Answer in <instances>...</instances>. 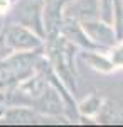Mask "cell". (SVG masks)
Instances as JSON below:
<instances>
[{
  "label": "cell",
  "mask_w": 123,
  "mask_h": 127,
  "mask_svg": "<svg viewBox=\"0 0 123 127\" xmlns=\"http://www.w3.org/2000/svg\"><path fill=\"white\" fill-rule=\"evenodd\" d=\"M46 88H47V81L42 78V76H34V78L30 76V78L24 80V83H20L19 87H17V90H15L14 95L24 98L25 102L34 103V102L46 92Z\"/></svg>",
  "instance_id": "8992f818"
},
{
  "label": "cell",
  "mask_w": 123,
  "mask_h": 127,
  "mask_svg": "<svg viewBox=\"0 0 123 127\" xmlns=\"http://www.w3.org/2000/svg\"><path fill=\"white\" fill-rule=\"evenodd\" d=\"M101 108H103V100L98 97V95H89L86 100H83V102L79 103V112L84 114V115L100 114Z\"/></svg>",
  "instance_id": "9c48e42d"
},
{
  "label": "cell",
  "mask_w": 123,
  "mask_h": 127,
  "mask_svg": "<svg viewBox=\"0 0 123 127\" xmlns=\"http://www.w3.org/2000/svg\"><path fill=\"white\" fill-rule=\"evenodd\" d=\"M3 27H5V22H3V19L0 17V36H2V31H3Z\"/></svg>",
  "instance_id": "7c38bea8"
},
{
  "label": "cell",
  "mask_w": 123,
  "mask_h": 127,
  "mask_svg": "<svg viewBox=\"0 0 123 127\" xmlns=\"http://www.w3.org/2000/svg\"><path fill=\"white\" fill-rule=\"evenodd\" d=\"M44 10H46V0H17L14 7V19L22 26L36 31L39 36L46 37Z\"/></svg>",
  "instance_id": "7a4b0ae2"
},
{
  "label": "cell",
  "mask_w": 123,
  "mask_h": 127,
  "mask_svg": "<svg viewBox=\"0 0 123 127\" xmlns=\"http://www.w3.org/2000/svg\"><path fill=\"white\" fill-rule=\"evenodd\" d=\"M7 56V53H5V49L2 48V44H0V58H5Z\"/></svg>",
  "instance_id": "8fae6325"
},
{
  "label": "cell",
  "mask_w": 123,
  "mask_h": 127,
  "mask_svg": "<svg viewBox=\"0 0 123 127\" xmlns=\"http://www.w3.org/2000/svg\"><path fill=\"white\" fill-rule=\"evenodd\" d=\"M37 115L30 110L24 107H14L3 112V120L7 124H34Z\"/></svg>",
  "instance_id": "ba28073f"
},
{
  "label": "cell",
  "mask_w": 123,
  "mask_h": 127,
  "mask_svg": "<svg viewBox=\"0 0 123 127\" xmlns=\"http://www.w3.org/2000/svg\"><path fill=\"white\" fill-rule=\"evenodd\" d=\"M34 107L37 112H42L46 115H59L64 112V102L61 95L57 93L54 87H47L46 92L34 102Z\"/></svg>",
  "instance_id": "5b68a950"
},
{
  "label": "cell",
  "mask_w": 123,
  "mask_h": 127,
  "mask_svg": "<svg viewBox=\"0 0 123 127\" xmlns=\"http://www.w3.org/2000/svg\"><path fill=\"white\" fill-rule=\"evenodd\" d=\"M98 15L103 22L110 26L118 24V20L122 17L118 0H98Z\"/></svg>",
  "instance_id": "52a82bcc"
},
{
  "label": "cell",
  "mask_w": 123,
  "mask_h": 127,
  "mask_svg": "<svg viewBox=\"0 0 123 127\" xmlns=\"http://www.w3.org/2000/svg\"><path fill=\"white\" fill-rule=\"evenodd\" d=\"M61 36L66 37L69 42H73L76 46L86 48L88 51H91V49H100L93 41L88 37L86 31L83 29L81 20L74 19V17H69V15H64V17H62V22H61Z\"/></svg>",
  "instance_id": "277c9868"
},
{
  "label": "cell",
  "mask_w": 123,
  "mask_h": 127,
  "mask_svg": "<svg viewBox=\"0 0 123 127\" xmlns=\"http://www.w3.org/2000/svg\"><path fill=\"white\" fill-rule=\"evenodd\" d=\"M89 63H91V66L96 69H101V71H110V69H113V63L111 61H106L104 58H100V54H93L91 51H88L84 56Z\"/></svg>",
  "instance_id": "30bf717a"
},
{
  "label": "cell",
  "mask_w": 123,
  "mask_h": 127,
  "mask_svg": "<svg viewBox=\"0 0 123 127\" xmlns=\"http://www.w3.org/2000/svg\"><path fill=\"white\" fill-rule=\"evenodd\" d=\"M81 24H83V29L86 31L88 37L98 48H108L116 42V34H115L113 26L103 22L101 19H86L81 20Z\"/></svg>",
  "instance_id": "3957f363"
},
{
  "label": "cell",
  "mask_w": 123,
  "mask_h": 127,
  "mask_svg": "<svg viewBox=\"0 0 123 127\" xmlns=\"http://www.w3.org/2000/svg\"><path fill=\"white\" fill-rule=\"evenodd\" d=\"M44 37L36 31L29 29L22 24H9L5 26L0 36V44L5 53H32L44 46Z\"/></svg>",
  "instance_id": "6da1fadb"
}]
</instances>
